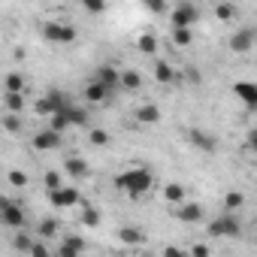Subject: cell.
Instances as JSON below:
<instances>
[{"label": "cell", "mask_w": 257, "mask_h": 257, "mask_svg": "<svg viewBox=\"0 0 257 257\" xmlns=\"http://www.w3.org/2000/svg\"><path fill=\"white\" fill-rule=\"evenodd\" d=\"M88 140H91V146H97V149L109 146V134H106V131H100V127H94V131L88 134Z\"/></svg>", "instance_id": "f546056e"}, {"label": "cell", "mask_w": 257, "mask_h": 257, "mask_svg": "<svg viewBox=\"0 0 257 257\" xmlns=\"http://www.w3.org/2000/svg\"><path fill=\"white\" fill-rule=\"evenodd\" d=\"M197 22H200V10H197L194 4H188V0L176 4L173 13H170V28H173V31H194Z\"/></svg>", "instance_id": "7a4b0ae2"}, {"label": "cell", "mask_w": 257, "mask_h": 257, "mask_svg": "<svg viewBox=\"0 0 257 257\" xmlns=\"http://www.w3.org/2000/svg\"><path fill=\"white\" fill-rule=\"evenodd\" d=\"M254 40H257V34H254L251 28H239V31L230 37V49H233L236 55H245V52L254 49Z\"/></svg>", "instance_id": "ba28073f"}, {"label": "cell", "mask_w": 257, "mask_h": 257, "mask_svg": "<svg viewBox=\"0 0 257 257\" xmlns=\"http://www.w3.org/2000/svg\"><path fill=\"white\" fill-rule=\"evenodd\" d=\"M82 221H85L88 227H97V224H100V209H94V206H85V209H82Z\"/></svg>", "instance_id": "1f68e13d"}, {"label": "cell", "mask_w": 257, "mask_h": 257, "mask_svg": "<svg viewBox=\"0 0 257 257\" xmlns=\"http://www.w3.org/2000/svg\"><path fill=\"white\" fill-rule=\"evenodd\" d=\"M118 242L137 248V245H146V242H149V236H146V230H143V227H118Z\"/></svg>", "instance_id": "7c38bea8"}, {"label": "cell", "mask_w": 257, "mask_h": 257, "mask_svg": "<svg viewBox=\"0 0 257 257\" xmlns=\"http://www.w3.org/2000/svg\"><path fill=\"white\" fill-rule=\"evenodd\" d=\"M58 146H61V134L52 131V127H43L40 134H34V149H37V152H52V149H58Z\"/></svg>", "instance_id": "30bf717a"}, {"label": "cell", "mask_w": 257, "mask_h": 257, "mask_svg": "<svg viewBox=\"0 0 257 257\" xmlns=\"http://www.w3.org/2000/svg\"><path fill=\"white\" fill-rule=\"evenodd\" d=\"M254 158H257V152H254Z\"/></svg>", "instance_id": "f6af8a7d"}, {"label": "cell", "mask_w": 257, "mask_h": 257, "mask_svg": "<svg viewBox=\"0 0 257 257\" xmlns=\"http://www.w3.org/2000/svg\"><path fill=\"white\" fill-rule=\"evenodd\" d=\"M164 257H191V254H185V251L176 248V245H167V248H164Z\"/></svg>", "instance_id": "f35d334b"}, {"label": "cell", "mask_w": 257, "mask_h": 257, "mask_svg": "<svg viewBox=\"0 0 257 257\" xmlns=\"http://www.w3.org/2000/svg\"><path fill=\"white\" fill-rule=\"evenodd\" d=\"M140 88H143L140 70H121V91H140Z\"/></svg>", "instance_id": "d6986e66"}, {"label": "cell", "mask_w": 257, "mask_h": 257, "mask_svg": "<svg viewBox=\"0 0 257 257\" xmlns=\"http://www.w3.org/2000/svg\"><path fill=\"white\" fill-rule=\"evenodd\" d=\"M146 7H149V13H155V16H164V13H173V10H170V7L164 4V0H149V4H146Z\"/></svg>", "instance_id": "8d00e7d4"}, {"label": "cell", "mask_w": 257, "mask_h": 257, "mask_svg": "<svg viewBox=\"0 0 257 257\" xmlns=\"http://www.w3.org/2000/svg\"><path fill=\"white\" fill-rule=\"evenodd\" d=\"M4 127H7L10 134H19V131H22V115H13V112H7V115H4Z\"/></svg>", "instance_id": "d6a6232c"}, {"label": "cell", "mask_w": 257, "mask_h": 257, "mask_svg": "<svg viewBox=\"0 0 257 257\" xmlns=\"http://www.w3.org/2000/svg\"><path fill=\"white\" fill-rule=\"evenodd\" d=\"M137 46H140L143 55H155V52H158V37H155V34H143V37L137 40Z\"/></svg>", "instance_id": "d4e9b609"}, {"label": "cell", "mask_w": 257, "mask_h": 257, "mask_svg": "<svg viewBox=\"0 0 257 257\" xmlns=\"http://www.w3.org/2000/svg\"><path fill=\"white\" fill-rule=\"evenodd\" d=\"M10 185H13V188H25V185H28V173H22V170H10Z\"/></svg>", "instance_id": "e575fe53"}, {"label": "cell", "mask_w": 257, "mask_h": 257, "mask_svg": "<svg viewBox=\"0 0 257 257\" xmlns=\"http://www.w3.org/2000/svg\"><path fill=\"white\" fill-rule=\"evenodd\" d=\"M188 140H191V146H194V149H200V152H206V155L218 152V140H215L212 134L200 131V127H191V134H188Z\"/></svg>", "instance_id": "9c48e42d"}, {"label": "cell", "mask_w": 257, "mask_h": 257, "mask_svg": "<svg viewBox=\"0 0 257 257\" xmlns=\"http://www.w3.org/2000/svg\"><path fill=\"white\" fill-rule=\"evenodd\" d=\"M34 245H37V239H34V236H28L25 230H19V233L13 236V248H16V251H22L25 257H31V251H34Z\"/></svg>", "instance_id": "44dd1931"}, {"label": "cell", "mask_w": 257, "mask_h": 257, "mask_svg": "<svg viewBox=\"0 0 257 257\" xmlns=\"http://www.w3.org/2000/svg\"><path fill=\"white\" fill-rule=\"evenodd\" d=\"M224 206H227V212H236V209H242V206H245V197H242L239 191H227Z\"/></svg>", "instance_id": "83f0119b"}, {"label": "cell", "mask_w": 257, "mask_h": 257, "mask_svg": "<svg viewBox=\"0 0 257 257\" xmlns=\"http://www.w3.org/2000/svg\"><path fill=\"white\" fill-rule=\"evenodd\" d=\"M43 182H46V191L52 194V191H61V176L55 173V170H49L46 176H43Z\"/></svg>", "instance_id": "836d02e7"}, {"label": "cell", "mask_w": 257, "mask_h": 257, "mask_svg": "<svg viewBox=\"0 0 257 257\" xmlns=\"http://www.w3.org/2000/svg\"><path fill=\"white\" fill-rule=\"evenodd\" d=\"M188 82H194V85L200 82V70H197V67H191V70H188Z\"/></svg>", "instance_id": "7bdbcfd3"}, {"label": "cell", "mask_w": 257, "mask_h": 257, "mask_svg": "<svg viewBox=\"0 0 257 257\" xmlns=\"http://www.w3.org/2000/svg\"><path fill=\"white\" fill-rule=\"evenodd\" d=\"M43 37H46L49 43L67 46V43H76L79 31H76V28H73L70 22H49V25H43Z\"/></svg>", "instance_id": "3957f363"}, {"label": "cell", "mask_w": 257, "mask_h": 257, "mask_svg": "<svg viewBox=\"0 0 257 257\" xmlns=\"http://www.w3.org/2000/svg\"><path fill=\"white\" fill-rule=\"evenodd\" d=\"M137 121H140V124H158V121H161V109H158L155 103H146V106L137 109Z\"/></svg>", "instance_id": "ffe728a7"}, {"label": "cell", "mask_w": 257, "mask_h": 257, "mask_svg": "<svg viewBox=\"0 0 257 257\" xmlns=\"http://www.w3.org/2000/svg\"><path fill=\"white\" fill-rule=\"evenodd\" d=\"M203 215H206V212H203V206H200V203H185V206L176 212V218H179V221H185V224H200V221H203Z\"/></svg>", "instance_id": "9a60e30c"}, {"label": "cell", "mask_w": 257, "mask_h": 257, "mask_svg": "<svg viewBox=\"0 0 257 257\" xmlns=\"http://www.w3.org/2000/svg\"><path fill=\"white\" fill-rule=\"evenodd\" d=\"M248 146H251V152H257V127L248 134Z\"/></svg>", "instance_id": "b9f144b4"}, {"label": "cell", "mask_w": 257, "mask_h": 257, "mask_svg": "<svg viewBox=\"0 0 257 257\" xmlns=\"http://www.w3.org/2000/svg\"><path fill=\"white\" fill-rule=\"evenodd\" d=\"M233 94H236L248 109H257V85H254V82H236V85H233Z\"/></svg>", "instance_id": "4fadbf2b"}, {"label": "cell", "mask_w": 257, "mask_h": 257, "mask_svg": "<svg viewBox=\"0 0 257 257\" xmlns=\"http://www.w3.org/2000/svg\"><path fill=\"white\" fill-rule=\"evenodd\" d=\"M152 185H155V179H152V170H146V167H134V170L115 176V188L124 191L127 197H134V200L146 197L152 191Z\"/></svg>", "instance_id": "6da1fadb"}, {"label": "cell", "mask_w": 257, "mask_h": 257, "mask_svg": "<svg viewBox=\"0 0 257 257\" xmlns=\"http://www.w3.org/2000/svg\"><path fill=\"white\" fill-rule=\"evenodd\" d=\"M49 127H52V131H58V134H64L70 124L64 121V115H55V118H49Z\"/></svg>", "instance_id": "74e56055"}, {"label": "cell", "mask_w": 257, "mask_h": 257, "mask_svg": "<svg viewBox=\"0 0 257 257\" xmlns=\"http://www.w3.org/2000/svg\"><path fill=\"white\" fill-rule=\"evenodd\" d=\"M31 257H55V254L49 251V242H43V239H37V245H34V251H31Z\"/></svg>", "instance_id": "d590c367"}, {"label": "cell", "mask_w": 257, "mask_h": 257, "mask_svg": "<svg viewBox=\"0 0 257 257\" xmlns=\"http://www.w3.org/2000/svg\"><path fill=\"white\" fill-rule=\"evenodd\" d=\"M94 82H100L103 88H109V91L115 94V91L121 88V70H118V67H112V64H103V67H97Z\"/></svg>", "instance_id": "52a82bcc"}, {"label": "cell", "mask_w": 257, "mask_h": 257, "mask_svg": "<svg viewBox=\"0 0 257 257\" xmlns=\"http://www.w3.org/2000/svg\"><path fill=\"white\" fill-rule=\"evenodd\" d=\"M85 10H88V13H103V10H106V4H100V0H88Z\"/></svg>", "instance_id": "60d3db41"}, {"label": "cell", "mask_w": 257, "mask_h": 257, "mask_svg": "<svg viewBox=\"0 0 257 257\" xmlns=\"http://www.w3.org/2000/svg\"><path fill=\"white\" fill-rule=\"evenodd\" d=\"M82 197H79V191L76 188H61V191H52L49 194V203L55 206V209H70V206H76Z\"/></svg>", "instance_id": "8fae6325"}, {"label": "cell", "mask_w": 257, "mask_h": 257, "mask_svg": "<svg viewBox=\"0 0 257 257\" xmlns=\"http://www.w3.org/2000/svg\"><path fill=\"white\" fill-rule=\"evenodd\" d=\"M173 43H176L179 49L191 46V43H194V31H173Z\"/></svg>", "instance_id": "4dcf8cb0"}, {"label": "cell", "mask_w": 257, "mask_h": 257, "mask_svg": "<svg viewBox=\"0 0 257 257\" xmlns=\"http://www.w3.org/2000/svg\"><path fill=\"white\" fill-rule=\"evenodd\" d=\"M4 106H7V112L22 115L25 112V94H4Z\"/></svg>", "instance_id": "cb8c5ba5"}, {"label": "cell", "mask_w": 257, "mask_h": 257, "mask_svg": "<svg viewBox=\"0 0 257 257\" xmlns=\"http://www.w3.org/2000/svg\"><path fill=\"white\" fill-rule=\"evenodd\" d=\"M7 94H25V76L22 73H10L7 76Z\"/></svg>", "instance_id": "484cf974"}, {"label": "cell", "mask_w": 257, "mask_h": 257, "mask_svg": "<svg viewBox=\"0 0 257 257\" xmlns=\"http://www.w3.org/2000/svg\"><path fill=\"white\" fill-rule=\"evenodd\" d=\"M0 218H4V224L13 227V230H25V224H28V212L16 200H4V206H0Z\"/></svg>", "instance_id": "8992f818"}, {"label": "cell", "mask_w": 257, "mask_h": 257, "mask_svg": "<svg viewBox=\"0 0 257 257\" xmlns=\"http://www.w3.org/2000/svg\"><path fill=\"white\" fill-rule=\"evenodd\" d=\"M82 251H85V239L82 236H67L58 245V257H79Z\"/></svg>", "instance_id": "5bb4252c"}, {"label": "cell", "mask_w": 257, "mask_h": 257, "mask_svg": "<svg viewBox=\"0 0 257 257\" xmlns=\"http://www.w3.org/2000/svg\"><path fill=\"white\" fill-rule=\"evenodd\" d=\"M254 239H257V230H254Z\"/></svg>", "instance_id": "ee69618b"}, {"label": "cell", "mask_w": 257, "mask_h": 257, "mask_svg": "<svg viewBox=\"0 0 257 257\" xmlns=\"http://www.w3.org/2000/svg\"><path fill=\"white\" fill-rule=\"evenodd\" d=\"M215 16H218L221 22H233V19H236V7H233V4H218V7H215Z\"/></svg>", "instance_id": "f1b7e54d"}, {"label": "cell", "mask_w": 257, "mask_h": 257, "mask_svg": "<svg viewBox=\"0 0 257 257\" xmlns=\"http://www.w3.org/2000/svg\"><path fill=\"white\" fill-rule=\"evenodd\" d=\"M155 79H158L161 85H170V82L176 79V70H173L167 61H158V64H155Z\"/></svg>", "instance_id": "603a6c76"}, {"label": "cell", "mask_w": 257, "mask_h": 257, "mask_svg": "<svg viewBox=\"0 0 257 257\" xmlns=\"http://www.w3.org/2000/svg\"><path fill=\"white\" fill-rule=\"evenodd\" d=\"M109 94H112V91H109V88H103V85H100V82H94V79L85 85V100H88V103H106V100H109Z\"/></svg>", "instance_id": "ac0fdd59"}, {"label": "cell", "mask_w": 257, "mask_h": 257, "mask_svg": "<svg viewBox=\"0 0 257 257\" xmlns=\"http://www.w3.org/2000/svg\"><path fill=\"white\" fill-rule=\"evenodd\" d=\"M212 251H209V245H194L191 248V257H209Z\"/></svg>", "instance_id": "ab89813d"}, {"label": "cell", "mask_w": 257, "mask_h": 257, "mask_svg": "<svg viewBox=\"0 0 257 257\" xmlns=\"http://www.w3.org/2000/svg\"><path fill=\"white\" fill-rule=\"evenodd\" d=\"M37 236H40L43 242L55 239V236H58V221H55V218H43V221L37 224Z\"/></svg>", "instance_id": "7402d4cb"}, {"label": "cell", "mask_w": 257, "mask_h": 257, "mask_svg": "<svg viewBox=\"0 0 257 257\" xmlns=\"http://www.w3.org/2000/svg\"><path fill=\"white\" fill-rule=\"evenodd\" d=\"M64 170H67L70 179H88V173H91L85 158H67V161H64Z\"/></svg>", "instance_id": "e0dca14e"}, {"label": "cell", "mask_w": 257, "mask_h": 257, "mask_svg": "<svg viewBox=\"0 0 257 257\" xmlns=\"http://www.w3.org/2000/svg\"><path fill=\"white\" fill-rule=\"evenodd\" d=\"M61 115H64V121H67L70 127H82V124H88V109H82V106H76V103H70Z\"/></svg>", "instance_id": "2e32d148"}, {"label": "cell", "mask_w": 257, "mask_h": 257, "mask_svg": "<svg viewBox=\"0 0 257 257\" xmlns=\"http://www.w3.org/2000/svg\"><path fill=\"white\" fill-rule=\"evenodd\" d=\"M164 200H167V203H182V200H185V188L176 185V182L167 185V188H164Z\"/></svg>", "instance_id": "4316f807"}, {"label": "cell", "mask_w": 257, "mask_h": 257, "mask_svg": "<svg viewBox=\"0 0 257 257\" xmlns=\"http://www.w3.org/2000/svg\"><path fill=\"white\" fill-rule=\"evenodd\" d=\"M206 230H209V236H218V239H221V236H230V239H233V236H239V233H242V224H239V218H236L233 212H224L221 218L209 221V227H206Z\"/></svg>", "instance_id": "5b68a950"}, {"label": "cell", "mask_w": 257, "mask_h": 257, "mask_svg": "<svg viewBox=\"0 0 257 257\" xmlns=\"http://www.w3.org/2000/svg\"><path fill=\"white\" fill-rule=\"evenodd\" d=\"M67 106H70V97H67L64 91H58V88H55V91H49L46 97H40V100H37V112H40V115H49V118L61 115Z\"/></svg>", "instance_id": "277c9868"}]
</instances>
